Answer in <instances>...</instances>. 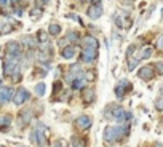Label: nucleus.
Returning <instances> with one entry per match:
<instances>
[{
  "label": "nucleus",
  "mask_w": 163,
  "mask_h": 147,
  "mask_svg": "<svg viewBox=\"0 0 163 147\" xmlns=\"http://www.w3.org/2000/svg\"><path fill=\"white\" fill-rule=\"evenodd\" d=\"M155 109L163 112V98H157L155 99Z\"/></svg>",
  "instance_id": "27"
},
{
  "label": "nucleus",
  "mask_w": 163,
  "mask_h": 147,
  "mask_svg": "<svg viewBox=\"0 0 163 147\" xmlns=\"http://www.w3.org/2000/svg\"><path fill=\"white\" fill-rule=\"evenodd\" d=\"M96 58H98V48H83V51H82L83 63H93Z\"/></svg>",
  "instance_id": "5"
},
{
  "label": "nucleus",
  "mask_w": 163,
  "mask_h": 147,
  "mask_svg": "<svg viewBox=\"0 0 163 147\" xmlns=\"http://www.w3.org/2000/svg\"><path fill=\"white\" fill-rule=\"evenodd\" d=\"M72 144H74V147H86V141L82 139V138L74 136L72 138Z\"/></svg>",
  "instance_id": "18"
},
{
  "label": "nucleus",
  "mask_w": 163,
  "mask_h": 147,
  "mask_svg": "<svg viewBox=\"0 0 163 147\" xmlns=\"http://www.w3.org/2000/svg\"><path fill=\"white\" fill-rule=\"evenodd\" d=\"M24 45H26L27 48H31V50L37 48V42L34 40V38H31V37H26V38H24Z\"/></svg>",
  "instance_id": "22"
},
{
  "label": "nucleus",
  "mask_w": 163,
  "mask_h": 147,
  "mask_svg": "<svg viewBox=\"0 0 163 147\" xmlns=\"http://www.w3.org/2000/svg\"><path fill=\"white\" fill-rule=\"evenodd\" d=\"M157 47H158L160 50H163V34L158 37V40H157Z\"/></svg>",
  "instance_id": "35"
},
{
  "label": "nucleus",
  "mask_w": 163,
  "mask_h": 147,
  "mask_svg": "<svg viewBox=\"0 0 163 147\" xmlns=\"http://www.w3.org/2000/svg\"><path fill=\"white\" fill-rule=\"evenodd\" d=\"M133 87H131V83L128 82V80H122L119 85H115V96L119 99H123L125 98V94H126V91H130Z\"/></svg>",
  "instance_id": "3"
},
{
  "label": "nucleus",
  "mask_w": 163,
  "mask_h": 147,
  "mask_svg": "<svg viewBox=\"0 0 163 147\" xmlns=\"http://www.w3.org/2000/svg\"><path fill=\"white\" fill-rule=\"evenodd\" d=\"M0 122H2V129H7V126L13 122V118H11V115H2Z\"/></svg>",
  "instance_id": "20"
},
{
  "label": "nucleus",
  "mask_w": 163,
  "mask_h": 147,
  "mask_svg": "<svg viewBox=\"0 0 163 147\" xmlns=\"http://www.w3.org/2000/svg\"><path fill=\"white\" fill-rule=\"evenodd\" d=\"M48 37H50V35H48L45 31H38V32H37V40L40 42V43H47V42H48Z\"/></svg>",
  "instance_id": "19"
},
{
  "label": "nucleus",
  "mask_w": 163,
  "mask_h": 147,
  "mask_svg": "<svg viewBox=\"0 0 163 147\" xmlns=\"http://www.w3.org/2000/svg\"><path fill=\"white\" fill-rule=\"evenodd\" d=\"M2 147H3V145H2Z\"/></svg>",
  "instance_id": "41"
},
{
  "label": "nucleus",
  "mask_w": 163,
  "mask_h": 147,
  "mask_svg": "<svg viewBox=\"0 0 163 147\" xmlns=\"http://www.w3.org/2000/svg\"><path fill=\"white\" fill-rule=\"evenodd\" d=\"M7 53L8 54H13V56H19L21 54V47L18 42H10L7 45Z\"/></svg>",
  "instance_id": "12"
},
{
  "label": "nucleus",
  "mask_w": 163,
  "mask_h": 147,
  "mask_svg": "<svg viewBox=\"0 0 163 147\" xmlns=\"http://www.w3.org/2000/svg\"><path fill=\"white\" fill-rule=\"evenodd\" d=\"M83 43H85V48H98L99 47V42L93 35H86L83 38Z\"/></svg>",
  "instance_id": "14"
},
{
  "label": "nucleus",
  "mask_w": 163,
  "mask_h": 147,
  "mask_svg": "<svg viewBox=\"0 0 163 147\" xmlns=\"http://www.w3.org/2000/svg\"><path fill=\"white\" fill-rule=\"evenodd\" d=\"M38 59L42 63H48V59H51V50L47 47H42L40 51H38Z\"/></svg>",
  "instance_id": "13"
},
{
  "label": "nucleus",
  "mask_w": 163,
  "mask_h": 147,
  "mask_svg": "<svg viewBox=\"0 0 163 147\" xmlns=\"http://www.w3.org/2000/svg\"><path fill=\"white\" fill-rule=\"evenodd\" d=\"M86 15L90 16L91 19H98L101 15H103V7H101L99 3H96V5H91L88 10H86Z\"/></svg>",
  "instance_id": "9"
},
{
  "label": "nucleus",
  "mask_w": 163,
  "mask_h": 147,
  "mask_svg": "<svg viewBox=\"0 0 163 147\" xmlns=\"http://www.w3.org/2000/svg\"><path fill=\"white\" fill-rule=\"evenodd\" d=\"M157 147H163V145H161V144H157Z\"/></svg>",
  "instance_id": "39"
},
{
  "label": "nucleus",
  "mask_w": 163,
  "mask_h": 147,
  "mask_svg": "<svg viewBox=\"0 0 163 147\" xmlns=\"http://www.w3.org/2000/svg\"><path fill=\"white\" fill-rule=\"evenodd\" d=\"M136 64H138V59H131L130 63H128V70H133L134 67H136Z\"/></svg>",
  "instance_id": "33"
},
{
  "label": "nucleus",
  "mask_w": 163,
  "mask_h": 147,
  "mask_svg": "<svg viewBox=\"0 0 163 147\" xmlns=\"http://www.w3.org/2000/svg\"><path fill=\"white\" fill-rule=\"evenodd\" d=\"M48 2L50 0H35V5H37V8H43Z\"/></svg>",
  "instance_id": "31"
},
{
  "label": "nucleus",
  "mask_w": 163,
  "mask_h": 147,
  "mask_svg": "<svg viewBox=\"0 0 163 147\" xmlns=\"http://www.w3.org/2000/svg\"><path fill=\"white\" fill-rule=\"evenodd\" d=\"M48 32L51 34V35H58V34H61V26H58V24H50Z\"/></svg>",
  "instance_id": "21"
},
{
  "label": "nucleus",
  "mask_w": 163,
  "mask_h": 147,
  "mask_svg": "<svg viewBox=\"0 0 163 147\" xmlns=\"http://www.w3.org/2000/svg\"><path fill=\"white\" fill-rule=\"evenodd\" d=\"M85 2H88V0H85ZM90 2H98V0H90Z\"/></svg>",
  "instance_id": "38"
},
{
  "label": "nucleus",
  "mask_w": 163,
  "mask_h": 147,
  "mask_svg": "<svg viewBox=\"0 0 163 147\" xmlns=\"http://www.w3.org/2000/svg\"><path fill=\"white\" fill-rule=\"evenodd\" d=\"M11 29H13L11 26H8V24H3V27H2V34H8Z\"/></svg>",
  "instance_id": "34"
},
{
  "label": "nucleus",
  "mask_w": 163,
  "mask_h": 147,
  "mask_svg": "<svg viewBox=\"0 0 163 147\" xmlns=\"http://www.w3.org/2000/svg\"><path fill=\"white\" fill-rule=\"evenodd\" d=\"M35 93L38 96H43L45 94V83H38L37 87H35Z\"/></svg>",
  "instance_id": "24"
},
{
  "label": "nucleus",
  "mask_w": 163,
  "mask_h": 147,
  "mask_svg": "<svg viewBox=\"0 0 163 147\" xmlns=\"http://www.w3.org/2000/svg\"><path fill=\"white\" fill-rule=\"evenodd\" d=\"M128 134V125L122 126H106L104 129V139L107 142H119Z\"/></svg>",
  "instance_id": "1"
},
{
  "label": "nucleus",
  "mask_w": 163,
  "mask_h": 147,
  "mask_svg": "<svg viewBox=\"0 0 163 147\" xmlns=\"http://www.w3.org/2000/svg\"><path fill=\"white\" fill-rule=\"evenodd\" d=\"M54 147H67V141H64V139H58L54 142Z\"/></svg>",
  "instance_id": "30"
},
{
  "label": "nucleus",
  "mask_w": 163,
  "mask_h": 147,
  "mask_svg": "<svg viewBox=\"0 0 163 147\" xmlns=\"http://www.w3.org/2000/svg\"><path fill=\"white\" fill-rule=\"evenodd\" d=\"M11 2H13V3H15V2H18V0H11Z\"/></svg>",
  "instance_id": "40"
},
{
  "label": "nucleus",
  "mask_w": 163,
  "mask_h": 147,
  "mask_svg": "<svg viewBox=\"0 0 163 147\" xmlns=\"http://www.w3.org/2000/svg\"><path fill=\"white\" fill-rule=\"evenodd\" d=\"M0 2H2V3L5 5V3H7V0H0Z\"/></svg>",
  "instance_id": "37"
},
{
  "label": "nucleus",
  "mask_w": 163,
  "mask_h": 147,
  "mask_svg": "<svg viewBox=\"0 0 163 147\" xmlns=\"http://www.w3.org/2000/svg\"><path fill=\"white\" fill-rule=\"evenodd\" d=\"M96 78V74H94V70H88L86 74H85V80L88 82V80H94Z\"/></svg>",
  "instance_id": "29"
},
{
  "label": "nucleus",
  "mask_w": 163,
  "mask_h": 147,
  "mask_svg": "<svg viewBox=\"0 0 163 147\" xmlns=\"http://www.w3.org/2000/svg\"><path fill=\"white\" fill-rule=\"evenodd\" d=\"M85 85H86L85 77H78V78H75V80L72 82V88H74V90H82Z\"/></svg>",
  "instance_id": "17"
},
{
  "label": "nucleus",
  "mask_w": 163,
  "mask_h": 147,
  "mask_svg": "<svg viewBox=\"0 0 163 147\" xmlns=\"http://www.w3.org/2000/svg\"><path fill=\"white\" fill-rule=\"evenodd\" d=\"M75 125L80 129H88L90 126H91V118H90L88 115H80V117H77Z\"/></svg>",
  "instance_id": "7"
},
{
  "label": "nucleus",
  "mask_w": 163,
  "mask_h": 147,
  "mask_svg": "<svg viewBox=\"0 0 163 147\" xmlns=\"http://www.w3.org/2000/svg\"><path fill=\"white\" fill-rule=\"evenodd\" d=\"M83 99H85L86 103H88V101H93L94 99V91H93V90H86V91H85V98H83Z\"/></svg>",
  "instance_id": "25"
},
{
  "label": "nucleus",
  "mask_w": 163,
  "mask_h": 147,
  "mask_svg": "<svg viewBox=\"0 0 163 147\" xmlns=\"http://www.w3.org/2000/svg\"><path fill=\"white\" fill-rule=\"evenodd\" d=\"M48 136H50V129L45 126V125H38V126L32 131V141H34L35 144H38L40 147L45 145V141H47Z\"/></svg>",
  "instance_id": "2"
},
{
  "label": "nucleus",
  "mask_w": 163,
  "mask_h": 147,
  "mask_svg": "<svg viewBox=\"0 0 163 147\" xmlns=\"http://www.w3.org/2000/svg\"><path fill=\"white\" fill-rule=\"evenodd\" d=\"M80 77V66L78 64H72L70 66V74H69V80L74 82L75 78Z\"/></svg>",
  "instance_id": "16"
},
{
  "label": "nucleus",
  "mask_w": 163,
  "mask_h": 147,
  "mask_svg": "<svg viewBox=\"0 0 163 147\" xmlns=\"http://www.w3.org/2000/svg\"><path fill=\"white\" fill-rule=\"evenodd\" d=\"M154 69L158 72V74H163V63H155L154 64Z\"/></svg>",
  "instance_id": "32"
},
{
  "label": "nucleus",
  "mask_w": 163,
  "mask_h": 147,
  "mask_svg": "<svg viewBox=\"0 0 163 147\" xmlns=\"http://www.w3.org/2000/svg\"><path fill=\"white\" fill-rule=\"evenodd\" d=\"M31 120H32V110L26 109V110H21L19 112L18 123H19L21 126H24V125H27V123H31Z\"/></svg>",
  "instance_id": "10"
},
{
  "label": "nucleus",
  "mask_w": 163,
  "mask_h": 147,
  "mask_svg": "<svg viewBox=\"0 0 163 147\" xmlns=\"http://www.w3.org/2000/svg\"><path fill=\"white\" fill-rule=\"evenodd\" d=\"M66 40H67V42H77V40H78V34H75V32H70L69 35L66 37Z\"/></svg>",
  "instance_id": "28"
},
{
  "label": "nucleus",
  "mask_w": 163,
  "mask_h": 147,
  "mask_svg": "<svg viewBox=\"0 0 163 147\" xmlns=\"http://www.w3.org/2000/svg\"><path fill=\"white\" fill-rule=\"evenodd\" d=\"M134 50H136V47H130V50L126 51V58H128V56H131V54H133V51H134Z\"/></svg>",
  "instance_id": "36"
},
{
  "label": "nucleus",
  "mask_w": 163,
  "mask_h": 147,
  "mask_svg": "<svg viewBox=\"0 0 163 147\" xmlns=\"http://www.w3.org/2000/svg\"><path fill=\"white\" fill-rule=\"evenodd\" d=\"M0 101H2V104H5L10 98H13V90H11L10 87H7V85H3L2 88H0Z\"/></svg>",
  "instance_id": "11"
},
{
  "label": "nucleus",
  "mask_w": 163,
  "mask_h": 147,
  "mask_svg": "<svg viewBox=\"0 0 163 147\" xmlns=\"http://www.w3.org/2000/svg\"><path fill=\"white\" fill-rule=\"evenodd\" d=\"M31 98V94H29V91H27L26 88H19L18 91L15 93V98H13V103L16 104V106H21V104H24L27 99Z\"/></svg>",
  "instance_id": "4"
},
{
  "label": "nucleus",
  "mask_w": 163,
  "mask_h": 147,
  "mask_svg": "<svg viewBox=\"0 0 163 147\" xmlns=\"http://www.w3.org/2000/svg\"><path fill=\"white\" fill-rule=\"evenodd\" d=\"M138 77L139 78H142V80H152L154 78V67L152 66H144V67H141L139 69V72H138Z\"/></svg>",
  "instance_id": "6"
},
{
  "label": "nucleus",
  "mask_w": 163,
  "mask_h": 147,
  "mask_svg": "<svg viewBox=\"0 0 163 147\" xmlns=\"http://www.w3.org/2000/svg\"><path fill=\"white\" fill-rule=\"evenodd\" d=\"M115 24L119 27H130L131 26V19L123 13H117L115 15Z\"/></svg>",
  "instance_id": "8"
},
{
  "label": "nucleus",
  "mask_w": 163,
  "mask_h": 147,
  "mask_svg": "<svg viewBox=\"0 0 163 147\" xmlns=\"http://www.w3.org/2000/svg\"><path fill=\"white\" fill-rule=\"evenodd\" d=\"M61 54H63L64 59H72L75 56V47H72V45H69V47L63 48V51H61Z\"/></svg>",
  "instance_id": "15"
},
{
  "label": "nucleus",
  "mask_w": 163,
  "mask_h": 147,
  "mask_svg": "<svg viewBox=\"0 0 163 147\" xmlns=\"http://www.w3.org/2000/svg\"><path fill=\"white\" fill-rule=\"evenodd\" d=\"M150 56H152V48H145L144 51H142V54H141V59H149Z\"/></svg>",
  "instance_id": "26"
},
{
  "label": "nucleus",
  "mask_w": 163,
  "mask_h": 147,
  "mask_svg": "<svg viewBox=\"0 0 163 147\" xmlns=\"http://www.w3.org/2000/svg\"><path fill=\"white\" fill-rule=\"evenodd\" d=\"M40 16H42V8H34V10H31V18L32 19L40 18Z\"/></svg>",
  "instance_id": "23"
}]
</instances>
